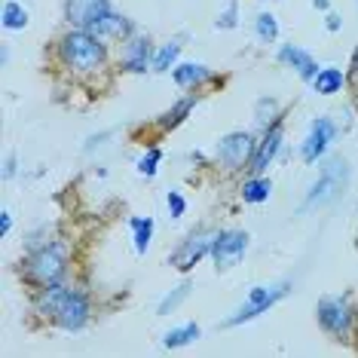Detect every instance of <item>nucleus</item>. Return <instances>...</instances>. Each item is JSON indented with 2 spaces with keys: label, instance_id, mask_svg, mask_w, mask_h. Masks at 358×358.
<instances>
[{
  "label": "nucleus",
  "instance_id": "nucleus-23",
  "mask_svg": "<svg viewBox=\"0 0 358 358\" xmlns=\"http://www.w3.org/2000/svg\"><path fill=\"white\" fill-rule=\"evenodd\" d=\"M190 291H193V285H190V282L178 285V288L172 291V294H169V297H166V300H162V303H159V309H157V313H159V315H169V313H172V309H175L178 303H181V300H184L187 294H190Z\"/></svg>",
  "mask_w": 358,
  "mask_h": 358
},
{
  "label": "nucleus",
  "instance_id": "nucleus-24",
  "mask_svg": "<svg viewBox=\"0 0 358 358\" xmlns=\"http://www.w3.org/2000/svg\"><path fill=\"white\" fill-rule=\"evenodd\" d=\"M257 37L266 40V43H273V40L279 37V25H275V19L270 13H260L257 15Z\"/></svg>",
  "mask_w": 358,
  "mask_h": 358
},
{
  "label": "nucleus",
  "instance_id": "nucleus-25",
  "mask_svg": "<svg viewBox=\"0 0 358 358\" xmlns=\"http://www.w3.org/2000/svg\"><path fill=\"white\" fill-rule=\"evenodd\" d=\"M193 104H196L193 99H184L181 104H175V108L166 113V120H162L159 126H162V129H172V126H178V123L184 120V113H190V110H193Z\"/></svg>",
  "mask_w": 358,
  "mask_h": 358
},
{
  "label": "nucleus",
  "instance_id": "nucleus-22",
  "mask_svg": "<svg viewBox=\"0 0 358 358\" xmlns=\"http://www.w3.org/2000/svg\"><path fill=\"white\" fill-rule=\"evenodd\" d=\"M178 52H181V43L162 46V50L153 55V71H169V68H172V62L178 59Z\"/></svg>",
  "mask_w": 358,
  "mask_h": 358
},
{
  "label": "nucleus",
  "instance_id": "nucleus-7",
  "mask_svg": "<svg viewBox=\"0 0 358 358\" xmlns=\"http://www.w3.org/2000/svg\"><path fill=\"white\" fill-rule=\"evenodd\" d=\"M217 159L224 162L230 172H239V169L248 166V159H255V141L245 132H233L227 135L217 148Z\"/></svg>",
  "mask_w": 358,
  "mask_h": 358
},
{
  "label": "nucleus",
  "instance_id": "nucleus-29",
  "mask_svg": "<svg viewBox=\"0 0 358 358\" xmlns=\"http://www.w3.org/2000/svg\"><path fill=\"white\" fill-rule=\"evenodd\" d=\"M10 227H13V217H10V211H3V217H0V230L10 233Z\"/></svg>",
  "mask_w": 358,
  "mask_h": 358
},
{
  "label": "nucleus",
  "instance_id": "nucleus-11",
  "mask_svg": "<svg viewBox=\"0 0 358 358\" xmlns=\"http://www.w3.org/2000/svg\"><path fill=\"white\" fill-rule=\"evenodd\" d=\"M64 10H68V19L74 22V25H80L86 31L101 13L110 10V3H108V0H68V6H64Z\"/></svg>",
  "mask_w": 358,
  "mask_h": 358
},
{
  "label": "nucleus",
  "instance_id": "nucleus-10",
  "mask_svg": "<svg viewBox=\"0 0 358 358\" xmlns=\"http://www.w3.org/2000/svg\"><path fill=\"white\" fill-rule=\"evenodd\" d=\"M215 239L217 236H211V233H196V236H190V239H184V245L172 255V264L178 266V270H190V266L196 264L211 245H215Z\"/></svg>",
  "mask_w": 358,
  "mask_h": 358
},
{
  "label": "nucleus",
  "instance_id": "nucleus-5",
  "mask_svg": "<svg viewBox=\"0 0 358 358\" xmlns=\"http://www.w3.org/2000/svg\"><path fill=\"white\" fill-rule=\"evenodd\" d=\"M285 291H288V285H275V288H251V294L248 300L242 303L239 309H236V315H230V319H224V328H236V324H242V322H251V319H257L260 313H266L275 300H279Z\"/></svg>",
  "mask_w": 358,
  "mask_h": 358
},
{
  "label": "nucleus",
  "instance_id": "nucleus-18",
  "mask_svg": "<svg viewBox=\"0 0 358 358\" xmlns=\"http://www.w3.org/2000/svg\"><path fill=\"white\" fill-rule=\"evenodd\" d=\"M270 190H273V184L266 181V178H255V181H248L242 187V199L251 202V206H257V202L270 199Z\"/></svg>",
  "mask_w": 358,
  "mask_h": 358
},
{
  "label": "nucleus",
  "instance_id": "nucleus-28",
  "mask_svg": "<svg viewBox=\"0 0 358 358\" xmlns=\"http://www.w3.org/2000/svg\"><path fill=\"white\" fill-rule=\"evenodd\" d=\"M236 25V3L227 6V13L217 19V28H233Z\"/></svg>",
  "mask_w": 358,
  "mask_h": 358
},
{
  "label": "nucleus",
  "instance_id": "nucleus-4",
  "mask_svg": "<svg viewBox=\"0 0 358 358\" xmlns=\"http://www.w3.org/2000/svg\"><path fill=\"white\" fill-rule=\"evenodd\" d=\"M28 275L37 285H55L64 275V248L62 245H50V248H40L34 257L28 260Z\"/></svg>",
  "mask_w": 358,
  "mask_h": 358
},
{
  "label": "nucleus",
  "instance_id": "nucleus-12",
  "mask_svg": "<svg viewBox=\"0 0 358 358\" xmlns=\"http://www.w3.org/2000/svg\"><path fill=\"white\" fill-rule=\"evenodd\" d=\"M279 148H282V126L275 123V126L266 129L264 141H260V148H257V153H255V159H251V169H255V175H260L266 166H270L273 157L279 153Z\"/></svg>",
  "mask_w": 358,
  "mask_h": 358
},
{
  "label": "nucleus",
  "instance_id": "nucleus-19",
  "mask_svg": "<svg viewBox=\"0 0 358 358\" xmlns=\"http://www.w3.org/2000/svg\"><path fill=\"white\" fill-rule=\"evenodd\" d=\"M196 337H199V324H184V328H178V331H169L166 337H162V346L175 349V346L190 343V340H196Z\"/></svg>",
  "mask_w": 358,
  "mask_h": 358
},
{
  "label": "nucleus",
  "instance_id": "nucleus-30",
  "mask_svg": "<svg viewBox=\"0 0 358 358\" xmlns=\"http://www.w3.org/2000/svg\"><path fill=\"white\" fill-rule=\"evenodd\" d=\"M328 28H331V31L340 28V19H337V15H328Z\"/></svg>",
  "mask_w": 358,
  "mask_h": 358
},
{
  "label": "nucleus",
  "instance_id": "nucleus-16",
  "mask_svg": "<svg viewBox=\"0 0 358 358\" xmlns=\"http://www.w3.org/2000/svg\"><path fill=\"white\" fill-rule=\"evenodd\" d=\"M148 55H150V43L148 40H132L126 50V71H144L148 68Z\"/></svg>",
  "mask_w": 358,
  "mask_h": 358
},
{
  "label": "nucleus",
  "instance_id": "nucleus-14",
  "mask_svg": "<svg viewBox=\"0 0 358 358\" xmlns=\"http://www.w3.org/2000/svg\"><path fill=\"white\" fill-rule=\"evenodd\" d=\"M279 59H282V62H288L291 68H294L297 74H300V77L309 80V83H313L315 74H319V64H315V59H313V55H309V52L297 50V46H282Z\"/></svg>",
  "mask_w": 358,
  "mask_h": 358
},
{
  "label": "nucleus",
  "instance_id": "nucleus-15",
  "mask_svg": "<svg viewBox=\"0 0 358 358\" xmlns=\"http://www.w3.org/2000/svg\"><path fill=\"white\" fill-rule=\"evenodd\" d=\"M343 71L340 68H322L319 74H315L313 80V86H315V92L319 95H334V92H340V86H343Z\"/></svg>",
  "mask_w": 358,
  "mask_h": 358
},
{
  "label": "nucleus",
  "instance_id": "nucleus-3",
  "mask_svg": "<svg viewBox=\"0 0 358 358\" xmlns=\"http://www.w3.org/2000/svg\"><path fill=\"white\" fill-rule=\"evenodd\" d=\"M319 324L324 331L331 334V337H349V331H352V306H349L346 297H324L319 300Z\"/></svg>",
  "mask_w": 358,
  "mask_h": 358
},
{
  "label": "nucleus",
  "instance_id": "nucleus-8",
  "mask_svg": "<svg viewBox=\"0 0 358 358\" xmlns=\"http://www.w3.org/2000/svg\"><path fill=\"white\" fill-rule=\"evenodd\" d=\"M248 248V236L239 233V230H230V233H221L211 245V257H215V266L217 270H230L233 264H239L242 255Z\"/></svg>",
  "mask_w": 358,
  "mask_h": 358
},
{
  "label": "nucleus",
  "instance_id": "nucleus-6",
  "mask_svg": "<svg viewBox=\"0 0 358 358\" xmlns=\"http://www.w3.org/2000/svg\"><path fill=\"white\" fill-rule=\"evenodd\" d=\"M343 184H346V162L343 159H331L328 166L322 169L319 184L309 190L303 208H313V206H324V202H331L340 193V187H343Z\"/></svg>",
  "mask_w": 358,
  "mask_h": 358
},
{
  "label": "nucleus",
  "instance_id": "nucleus-9",
  "mask_svg": "<svg viewBox=\"0 0 358 358\" xmlns=\"http://www.w3.org/2000/svg\"><path fill=\"white\" fill-rule=\"evenodd\" d=\"M334 135H337V126L331 123L328 117H319L313 126H309V135L303 141V159L306 162H315L322 157L324 150H328V144L334 141Z\"/></svg>",
  "mask_w": 358,
  "mask_h": 358
},
{
  "label": "nucleus",
  "instance_id": "nucleus-17",
  "mask_svg": "<svg viewBox=\"0 0 358 358\" xmlns=\"http://www.w3.org/2000/svg\"><path fill=\"white\" fill-rule=\"evenodd\" d=\"M211 71L206 68V64H181V68H175V83L178 86H196L202 83V80H208Z\"/></svg>",
  "mask_w": 358,
  "mask_h": 358
},
{
  "label": "nucleus",
  "instance_id": "nucleus-21",
  "mask_svg": "<svg viewBox=\"0 0 358 358\" xmlns=\"http://www.w3.org/2000/svg\"><path fill=\"white\" fill-rule=\"evenodd\" d=\"M25 25H28V13H25V6H19V3H6V6H3V28L22 31Z\"/></svg>",
  "mask_w": 358,
  "mask_h": 358
},
{
  "label": "nucleus",
  "instance_id": "nucleus-20",
  "mask_svg": "<svg viewBox=\"0 0 358 358\" xmlns=\"http://www.w3.org/2000/svg\"><path fill=\"white\" fill-rule=\"evenodd\" d=\"M132 230H135V251L138 255H144L148 245H150V236H153V221L150 217H135Z\"/></svg>",
  "mask_w": 358,
  "mask_h": 358
},
{
  "label": "nucleus",
  "instance_id": "nucleus-13",
  "mask_svg": "<svg viewBox=\"0 0 358 358\" xmlns=\"http://www.w3.org/2000/svg\"><path fill=\"white\" fill-rule=\"evenodd\" d=\"M86 31H92L95 37H126L129 31H132V25H129V19H123L120 13H113V10H108V13H101L99 19L92 22Z\"/></svg>",
  "mask_w": 358,
  "mask_h": 358
},
{
  "label": "nucleus",
  "instance_id": "nucleus-2",
  "mask_svg": "<svg viewBox=\"0 0 358 358\" xmlns=\"http://www.w3.org/2000/svg\"><path fill=\"white\" fill-rule=\"evenodd\" d=\"M62 59L64 64H71L74 71H95L104 62V43L101 37H95L92 31H71L62 40Z\"/></svg>",
  "mask_w": 358,
  "mask_h": 358
},
{
  "label": "nucleus",
  "instance_id": "nucleus-1",
  "mask_svg": "<svg viewBox=\"0 0 358 358\" xmlns=\"http://www.w3.org/2000/svg\"><path fill=\"white\" fill-rule=\"evenodd\" d=\"M40 313L52 315L55 324L64 331H80L89 322V300L80 291H68L64 285H46L40 297Z\"/></svg>",
  "mask_w": 358,
  "mask_h": 358
},
{
  "label": "nucleus",
  "instance_id": "nucleus-27",
  "mask_svg": "<svg viewBox=\"0 0 358 358\" xmlns=\"http://www.w3.org/2000/svg\"><path fill=\"white\" fill-rule=\"evenodd\" d=\"M169 208H172V217H181L184 215V199H181V193H175V190H169Z\"/></svg>",
  "mask_w": 358,
  "mask_h": 358
},
{
  "label": "nucleus",
  "instance_id": "nucleus-26",
  "mask_svg": "<svg viewBox=\"0 0 358 358\" xmlns=\"http://www.w3.org/2000/svg\"><path fill=\"white\" fill-rule=\"evenodd\" d=\"M159 159H162V150H159V148H153V150L148 153V157L138 162V172L148 175V178H150V175H157V162H159Z\"/></svg>",
  "mask_w": 358,
  "mask_h": 358
}]
</instances>
